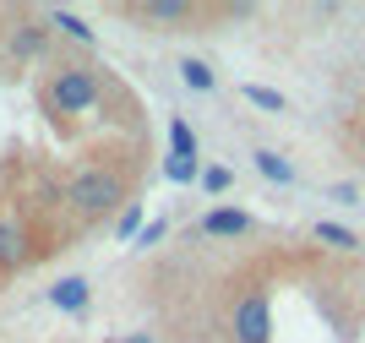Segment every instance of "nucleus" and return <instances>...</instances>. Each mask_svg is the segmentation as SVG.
<instances>
[{
    "label": "nucleus",
    "instance_id": "6ab92c4d",
    "mask_svg": "<svg viewBox=\"0 0 365 343\" xmlns=\"http://www.w3.org/2000/svg\"><path fill=\"white\" fill-rule=\"evenodd\" d=\"M120 343H153V332H131V338H120Z\"/></svg>",
    "mask_w": 365,
    "mask_h": 343
},
{
    "label": "nucleus",
    "instance_id": "a211bd4d",
    "mask_svg": "<svg viewBox=\"0 0 365 343\" xmlns=\"http://www.w3.org/2000/svg\"><path fill=\"white\" fill-rule=\"evenodd\" d=\"M120 235H142V208H125L120 213Z\"/></svg>",
    "mask_w": 365,
    "mask_h": 343
},
{
    "label": "nucleus",
    "instance_id": "9d476101",
    "mask_svg": "<svg viewBox=\"0 0 365 343\" xmlns=\"http://www.w3.org/2000/svg\"><path fill=\"white\" fill-rule=\"evenodd\" d=\"M169 153L197 164V136H191V126H185V120H169Z\"/></svg>",
    "mask_w": 365,
    "mask_h": 343
},
{
    "label": "nucleus",
    "instance_id": "f03ea898",
    "mask_svg": "<svg viewBox=\"0 0 365 343\" xmlns=\"http://www.w3.org/2000/svg\"><path fill=\"white\" fill-rule=\"evenodd\" d=\"M44 104L55 109V115H82V109L98 104V76H93L88 66H66L44 88Z\"/></svg>",
    "mask_w": 365,
    "mask_h": 343
},
{
    "label": "nucleus",
    "instance_id": "6e6552de",
    "mask_svg": "<svg viewBox=\"0 0 365 343\" xmlns=\"http://www.w3.org/2000/svg\"><path fill=\"white\" fill-rule=\"evenodd\" d=\"M49 300H55L61 311H88V284H82V278H61V284L49 289Z\"/></svg>",
    "mask_w": 365,
    "mask_h": 343
},
{
    "label": "nucleus",
    "instance_id": "4468645a",
    "mask_svg": "<svg viewBox=\"0 0 365 343\" xmlns=\"http://www.w3.org/2000/svg\"><path fill=\"white\" fill-rule=\"evenodd\" d=\"M317 240H322V245H333V251H354V245H360L354 229H344V224H317Z\"/></svg>",
    "mask_w": 365,
    "mask_h": 343
},
{
    "label": "nucleus",
    "instance_id": "ddd939ff",
    "mask_svg": "<svg viewBox=\"0 0 365 343\" xmlns=\"http://www.w3.org/2000/svg\"><path fill=\"white\" fill-rule=\"evenodd\" d=\"M49 22H55L61 33H71L76 44H93V28H88V22H82L76 11H49Z\"/></svg>",
    "mask_w": 365,
    "mask_h": 343
},
{
    "label": "nucleus",
    "instance_id": "7ed1b4c3",
    "mask_svg": "<svg viewBox=\"0 0 365 343\" xmlns=\"http://www.w3.org/2000/svg\"><path fill=\"white\" fill-rule=\"evenodd\" d=\"M229 327H235V343H273V305H267V295H262V289L240 295Z\"/></svg>",
    "mask_w": 365,
    "mask_h": 343
},
{
    "label": "nucleus",
    "instance_id": "2eb2a0df",
    "mask_svg": "<svg viewBox=\"0 0 365 343\" xmlns=\"http://www.w3.org/2000/svg\"><path fill=\"white\" fill-rule=\"evenodd\" d=\"M202 185H207V191H213V196H224L229 185H235V175H229L224 164H207V169H202Z\"/></svg>",
    "mask_w": 365,
    "mask_h": 343
},
{
    "label": "nucleus",
    "instance_id": "f257e3e1",
    "mask_svg": "<svg viewBox=\"0 0 365 343\" xmlns=\"http://www.w3.org/2000/svg\"><path fill=\"white\" fill-rule=\"evenodd\" d=\"M66 202H71L76 213H88V218H104V213H115L125 202V180L115 175V169H82V175L71 180Z\"/></svg>",
    "mask_w": 365,
    "mask_h": 343
},
{
    "label": "nucleus",
    "instance_id": "9b49d317",
    "mask_svg": "<svg viewBox=\"0 0 365 343\" xmlns=\"http://www.w3.org/2000/svg\"><path fill=\"white\" fill-rule=\"evenodd\" d=\"M11 49L16 55H44V28H38V22H22V28L11 33Z\"/></svg>",
    "mask_w": 365,
    "mask_h": 343
},
{
    "label": "nucleus",
    "instance_id": "dca6fc26",
    "mask_svg": "<svg viewBox=\"0 0 365 343\" xmlns=\"http://www.w3.org/2000/svg\"><path fill=\"white\" fill-rule=\"evenodd\" d=\"M164 175H169V180H180V185H185V180H197L202 169L191 164V158H175V153H169V158H164Z\"/></svg>",
    "mask_w": 365,
    "mask_h": 343
},
{
    "label": "nucleus",
    "instance_id": "20e7f679",
    "mask_svg": "<svg viewBox=\"0 0 365 343\" xmlns=\"http://www.w3.org/2000/svg\"><path fill=\"white\" fill-rule=\"evenodd\" d=\"M137 22H153V28H180L197 16V6H185V0H148V6H131Z\"/></svg>",
    "mask_w": 365,
    "mask_h": 343
},
{
    "label": "nucleus",
    "instance_id": "1a4fd4ad",
    "mask_svg": "<svg viewBox=\"0 0 365 343\" xmlns=\"http://www.w3.org/2000/svg\"><path fill=\"white\" fill-rule=\"evenodd\" d=\"M180 76H185V88H197V93H213V88H218L213 66H207V60H197V55L180 60Z\"/></svg>",
    "mask_w": 365,
    "mask_h": 343
},
{
    "label": "nucleus",
    "instance_id": "0eeeda50",
    "mask_svg": "<svg viewBox=\"0 0 365 343\" xmlns=\"http://www.w3.org/2000/svg\"><path fill=\"white\" fill-rule=\"evenodd\" d=\"M257 169L273 180V185H294V164L284 153H273V148H257Z\"/></svg>",
    "mask_w": 365,
    "mask_h": 343
},
{
    "label": "nucleus",
    "instance_id": "39448f33",
    "mask_svg": "<svg viewBox=\"0 0 365 343\" xmlns=\"http://www.w3.org/2000/svg\"><path fill=\"white\" fill-rule=\"evenodd\" d=\"M251 213H240V208H213L207 218H202V235H213V240H240V235H251Z\"/></svg>",
    "mask_w": 365,
    "mask_h": 343
},
{
    "label": "nucleus",
    "instance_id": "f8f14e48",
    "mask_svg": "<svg viewBox=\"0 0 365 343\" xmlns=\"http://www.w3.org/2000/svg\"><path fill=\"white\" fill-rule=\"evenodd\" d=\"M245 104H257V109H273V115H284L289 109V98L273 88H262V82H245Z\"/></svg>",
    "mask_w": 365,
    "mask_h": 343
},
{
    "label": "nucleus",
    "instance_id": "f3484780",
    "mask_svg": "<svg viewBox=\"0 0 365 343\" xmlns=\"http://www.w3.org/2000/svg\"><path fill=\"white\" fill-rule=\"evenodd\" d=\"M164 235H169V224H164V218H158V224H142L137 245H142V251H148V245H158V240H164Z\"/></svg>",
    "mask_w": 365,
    "mask_h": 343
},
{
    "label": "nucleus",
    "instance_id": "423d86ee",
    "mask_svg": "<svg viewBox=\"0 0 365 343\" xmlns=\"http://www.w3.org/2000/svg\"><path fill=\"white\" fill-rule=\"evenodd\" d=\"M28 262V235L16 218H0V272H16Z\"/></svg>",
    "mask_w": 365,
    "mask_h": 343
}]
</instances>
